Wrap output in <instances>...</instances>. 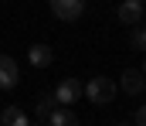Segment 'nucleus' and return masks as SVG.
Segmentation results:
<instances>
[{"mask_svg": "<svg viewBox=\"0 0 146 126\" xmlns=\"http://www.w3.org/2000/svg\"><path fill=\"white\" fill-rule=\"evenodd\" d=\"M85 99L95 102V106L112 102V99H115V82H112L109 75H95V79H88V82H85Z\"/></svg>", "mask_w": 146, "mask_h": 126, "instance_id": "f257e3e1", "label": "nucleus"}, {"mask_svg": "<svg viewBox=\"0 0 146 126\" xmlns=\"http://www.w3.org/2000/svg\"><path fill=\"white\" fill-rule=\"evenodd\" d=\"M82 95H85V85L78 82V79H65V82L54 89V102H58V106H65V109H68L72 102H78Z\"/></svg>", "mask_w": 146, "mask_h": 126, "instance_id": "f03ea898", "label": "nucleus"}, {"mask_svg": "<svg viewBox=\"0 0 146 126\" xmlns=\"http://www.w3.org/2000/svg\"><path fill=\"white\" fill-rule=\"evenodd\" d=\"M51 10L58 21H78L85 14V0H51Z\"/></svg>", "mask_w": 146, "mask_h": 126, "instance_id": "7ed1b4c3", "label": "nucleus"}, {"mask_svg": "<svg viewBox=\"0 0 146 126\" xmlns=\"http://www.w3.org/2000/svg\"><path fill=\"white\" fill-rule=\"evenodd\" d=\"M17 82H21V68H17V61H14L10 55H0V92L14 89Z\"/></svg>", "mask_w": 146, "mask_h": 126, "instance_id": "20e7f679", "label": "nucleus"}, {"mask_svg": "<svg viewBox=\"0 0 146 126\" xmlns=\"http://www.w3.org/2000/svg\"><path fill=\"white\" fill-rule=\"evenodd\" d=\"M143 14H146V7L139 3V0H122V3H119V21H122V24H133V27H139Z\"/></svg>", "mask_w": 146, "mask_h": 126, "instance_id": "39448f33", "label": "nucleus"}, {"mask_svg": "<svg viewBox=\"0 0 146 126\" xmlns=\"http://www.w3.org/2000/svg\"><path fill=\"white\" fill-rule=\"evenodd\" d=\"M27 61H31L34 68L54 65V48H48V44H31V48H27Z\"/></svg>", "mask_w": 146, "mask_h": 126, "instance_id": "423d86ee", "label": "nucleus"}, {"mask_svg": "<svg viewBox=\"0 0 146 126\" xmlns=\"http://www.w3.org/2000/svg\"><path fill=\"white\" fill-rule=\"evenodd\" d=\"M143 89H146L143 72H136V68H126V72H122V92H129V95H139Z\"/></svg>", "mask_w": 146, "mask_h": 126, "instance_id": "0eeeda50", "label": "nucleus"}, {"mask_svg": "<svg viewBox=\"0 0 146 126\" xmlns=\"http://www.w3.org/2000/svg\"><path fill=\"white\" fill-rule=\"evenodd\" d=\"M0 126H31V119H27V113H24V109L7 106V109L0 113Z\"/></svg>", "mask_w": 146, "mask_h": 126, "instance_id": "6e6552de", "label": "nucleus"}, {"mask_svg": "<svg viewBox=\"0 0 146 126\" xmlns=\"http://www.w3.org/2000/svg\"><path fill=\"white\" fill-rule=\"evenodd\" d=\"M48 126H78V116H75L72 109H65V106H58L51 116H48Z\"/></svg>", "mask_w": 146, "mask_h": 126, "instance_id": "1a4fd4ad", "label": "nucleus"}, {"mask_svg": "<svg viewBox=\"0 0 146 126\" xmlns=\"http://www.w3.org/2000/svg\"><path fill=\"white\" fill-rule=\"evenodd\" d=\"M58 109V102H54V92H48V95H41L37 99V106H34V113H37V119H44L48 123V116Z\"/></svg>", "mask_w": 146, "mask_h": 126, "instance_id": "9d476101", "label": "nucleus"}, {"mask_svg": "<svg viewBox=\"0 0 146 126\" xmlns=\"http://www.w3.org/2000/svg\"><path fill=\"white\" fill-rule=\"evenodd\" d=\"M129 48L133 51H146V24L133 27V38H129Z\"/></svg>", "mask_w": 146, "mask_h": 126, "instance_id": "9b49d317", "label": "nucleus"}, {"mask_svg": "<svg viewBox=\"0 0 146 126\" xmlns=\"http://www.w3.org/2000/svg\"><path fill=\"white\" fill-rule=\"evenodd\" d=\"M133 119H136V126H146V102L136 109V116H133Z\"/></svg>", "mask_w": 146, "mask_h": 126, "instance_id": "f8f14e48", "label": "nucleus"}, {"mask_svg": "<svg viewBox=\"0 0 146 126\" xmlns=\"http://www.w3.org/2000/svg\"><path fill=\"white\" fill-rule=\"evenodd\" d=\"M115 126H133V123H115Z\"/></svg>", "mask_w": 146, "mask_h": 126, "instance_id": "ddd939ff", "label": "nucleus"}, {"mask_svg": "<svg viewBox=\"0 0 146 126\" xmlns=\"http://www.w3.org/2000/svg\"><path fill=\"white\" fill-rule=\"evenodd\" d=\"M143 79H146V65H143Z\"/></svg>", "mask_w": 146, "mask_h": 126, "instance_id": "4468645a", "label": "nucleus"}, {"mask_svg": "<svg viewBox=\"0 0 146 126\" xmlns=\"http://www.w3.org/2000/svg\"><path fill=\"white\" fill-rule=\"evenodd\" d=\"M139 3H143V7H146V0H139Z\"/></svg>", "mask_w": 146, "mask_h": 126, "instance_id": "2eb2a0df", "label": "nucleus"}, {"mask_svg": "<svg viewBox=\"0 0 146 126\" xmlns=\"http://www.w3.org/2000/svg\"><path fill=\"white\" fill-rule=\"evenodd\" d=\"M37 126H48V123H37Z\"/></svg>", "mask_w": 146, "mask_h": 126, "instance_id": "dca6fc26", "label": "nucleus"}, {"mask_svg": "<svg viewBox=\"0 0 146 126\" xmlns=\"http://www.w3.org/2000/svg\"><path fill=\"white\" fill-rule=\"evenodd\" d=\"M143 21H146V14H143Z\"/></svg>", "mask_w": 146, "mask_h": 126, "instance_id": "f3484780", "label": "nucleus"}]
</instances>
